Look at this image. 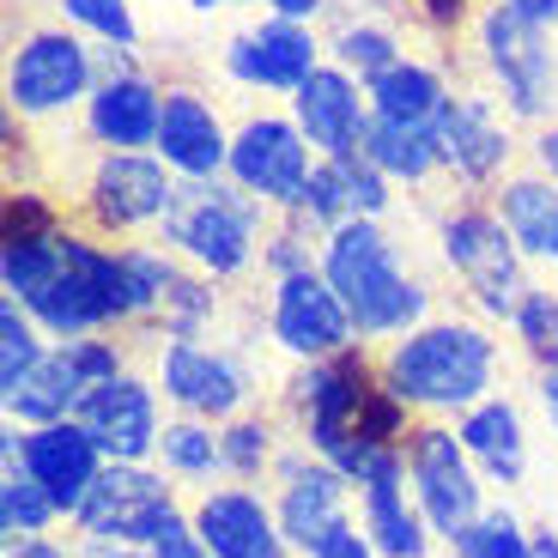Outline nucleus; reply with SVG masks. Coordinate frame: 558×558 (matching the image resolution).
Instances as JSON below:
<instances>
[{
    "instance_id": "f257e3e1",
    "label": "nucleus",
    "mask_w": 558,
    "mask_h": 558,
    "mask_svg": "<svg viewBox=\"0 0 558 558\" xmlns=\"http://www.w3.org/2000/svg\"><path fill=\"white\" fill-rule=\"evenodd\" d=\"M377 371L418 418H461L498 395L504 347L486 316H432L413 335L377 347Z\"/></svg>"
},
{
    "instance_id": "f03ea898",
    "label": "nucleus",
    "mask_w": 558,
    "mask_h": 558,
    "mask_svg": "<svg viewBox=\"0 0 558 558\" xmlns=\"http://www.w3.org/2000/svg\"><path fill=\"white\" fill-rule=\"evenodd\" d=\"M377 389H383L377 352L359 340V347L335 352V359L292 364L286 383H279V418H286V432L298 444L316 449L322 461H335L340 474L359 486L364 468L383 456L371 444V401H377Z\"/></svg>"
},
{
    "instance_id": "7ed1b4c3",
    "label": "nucleus",
    "mask_w": 558,
    "mask_h": 558,
    "mask_svg": "<svg viewBox=\"0 0 558 558\" xmlns=\"http://www.w3.org/2000/svg\"><path fill=\"white\" fill-rule=\"evenodd\" d=\"M322 274L352 310L364 347H389L413 335L418 322H432V286L401 262V243L383 231V219H347L322 238Z\"/></svg>"
},
{
    "instance_id": "20e7f679",
    "label": "nucleus",
    "mask_w": 558,
    "mask_h": 558,
    "mask_svg": "<svg viewBox=\"0 0 558 558\" xmlns=\"http://www.w3.org/2000/svg\"><path fill=\"white\" fill-rule=\"evenodd\" d=\"M279 207H267L262 195L238 189L231 177H177V201H170L165 225H158L153 238L165 250H177L189 267L213 274L219 286H238L262 267V243L274 231Z\"/></svg>"
},
{
    "instance_id": "39448f33",
    "label": "nucleus",
    "mask_w": 558,
    "mask_h": 558,
    "mask_svg": "<svg viewBox=\"0 0 558 558\" xmlns=\"http://www.w3.org/2000/svg\"><path fill=\"white\" fill-rule=\"evenodd\" d=\"M437 250L444 267L461 279V292L474 304V316L486 322H510L517 304L529 298V255L510 238L504 213L492 207V195H461L437 213Z\"/></svg>"
},
{
    "instance_id": "423d86ee",
    "label": "nucleus",
    "mask_w": 558,
    "mask_h": 558,
    "mask_svg": "<svg viewBox=\"0 0 558 558\" xmlns=\"http://www.w3.org/2000/svg\"><path fill=\"white\" fill-rule=\"evenodd\" d=\"M474 49L486 85L498 92V104L517 116L522 128H541L558 116V49L553 31L534 19L510 13L504 0H486L474 19Z\"/></svg>"
},
{
    "instance_id": "0eeeda50",
    "label": "nucleus",
    "mask_w": 558,
    "mask_h": 558,
    "mask_svg": "<svg viewBox=\"0 0 558 558\" xmlns=\"http://www.w3.org/2000/svg\"><path fill=\"white\" fill-rule=\"evenodd\" d=\"M98 92V49L73 25H31L7 56V110L19 122H49V116L85 110Z\"/></svg>"
},
{
    "instance_id": "6e6552de",
    "label": "nucleus",
    "mask_w": 558,
    "mask_h": 558,
    "mask_svg": "<svg viewBox=\"0 0 558 558\" xmlns=\"http://www.w3.org/2000/svg\"><path fill=\"white\" fill-rule=\"evenodd\" d=\"M146 371L158 377V389L177 413L213 418V425L250 413L262 401V377L231 340H158Z\"/></svg>"
},
{
    "instance_id": "1a4fd4ad",
    "label": "nucleus",
    "mask_w": 558,
    "mask_h": 558,
    "mask_svg": "<svg viewBox=\"0 0 558 558\" xmlns=\"http://www.w3.org/2000/svg\"><path fill=\"white\" fill-rule=\"evenodd\" d=\"M182 504V486L158 461H104L98 486L85 492L68 534L80 546H153L165 517Z\"/></svg>"
},
{
    "instance_id": "9d476101",
    "label": "nucleus",
    "mask_w": 558,
    "mask_h": 558,
    "mask_svg": "<svg viewBox=\"0 0 558 558\" xmlns=\"http://www.w3.org/2000/svg\"><path fill=\"white\" fill-rule=\"evenodd\" d=\"M407 480H413L418 510H425V522H432V534L444 546L468 522L486 517V474L461 449L449 418H418L413 425V437H407Z\"/></svg>"
},
{
    "instance_id": "9b49d317",
    "label": "nucleus",
    "mask_w": 558,
    "mask_h": 558,
    "mask_svg": "<svg viewBox=\"0 0 558 558\" xmlns=\"http://www.w3.org/2000/svg\"><path fill=\"white\" fill-rule=\"evenodd\" d=\"M170 201H177V170L158 153H98V165L85 177L80 213H85V231L128 243L158 231Z\"/></svg>"
},
{
    "instance_id": "f8f14e48",
    "label": "nucleus",
    "mask_w": 558,
    "mask_h": 558,
    "mask_svg": "<svg viewBox=\"0 0 558 558\" xmlns=\"http://www.w3.org/2000/svg\"><path fill=\"white\" fill-rule=\"evenodd\" d=\"M267 340L292 364H310V359H335V352L359 347V322L328 286V274L304 267V274L267 279Z\"/></svg>"
},
{
    "instance_id": "ddd939ff",
    "label": "nucleus",
    "mask_w": 558,
    "mask_h": 558,
    "mask_svg": "<svg viewBox=\"0 0 558 558\" xmlns=\"http://www.w3.org/2000/svg\"><path fill=\"white\" fill-rule=\"evenodd\" d=\"M517 116L498 104V92H456L437 122V146H444V177L468 195H492L510 165H517Z\"/></svg>"
},
{
    "instance_id": "4468645a",
    "label": "nucleus",
    "mask_w": 558,
    "mask_h": 558,
    "mask_svg": "<svg viewBox=\"0 0 558 558\" xmlns=\"http://www.w3.org/2000/svg\"><path fill=\"white\" fill-rule=\"evenodd\" d=\"M98 92L85 98V140L104 153H153L158 116H165V85L134 61V49L98 43Z\"/></svg>"
},
{
    "instance_id": "2eb2a0df",
    "label": "nucleus",
    "mask_w": 558,
    "mask_h": 558,
    "mask_svg": "<svg viewBox=\"0 0 558 558\" xmlns=\"http://www.w3.org/2000/svg\"><path fill=\"white\" fill-rule=\"evenodd\" d=\"M267 498H274V517L286 529V541H292V553L310 558L328 534L352 522V498L359 492H352V480L340 474L335 461H322L316 449H304L292 437L274 468V492Z\"/></svg>"
},
{
    "instance_id": "dca6fc26",
    "label": "nucleus",
    "mask_w": 558,
    "mask_h": 558,
    "mask_svg": "<svg viewBox=\"0 0 558 558\" xmlns=\"http://www.w3.org/2000/svg\"><path fill=\"white\" fill-rule=\"evenodd\" d=\"M310 170H316V146L304 140V128L292 122V116H250V122L231 128V170L225 177L238 182V189H250V195H262L267 207H292L298 189L310 182Z\"/></svg>"
},
{
    "instance_id": "f3484780",
    "label": "nucleus",
    "mask_w": 558,
    "mask_h": 558,
    "mask_svg": "<svg viewBox=\"0 0 558 558\" xmlns=\"http://www.w3.org/2000/svg\"><path fill=\"white\" fill-rule=\"evenodd\" d=\"M165 389L153 371H122V377L98 383L80 407V425L92 432V444L104 449V461H158V437H165Z\"/></svg>"
},
{
    "instance_id": "a211bd4d",
    "label": "nucleus",
    "mask_w": 558,
    "mask_h": 558,
    "mask_svg": "<svg viewBox=\"0 0 558 558\" xmlns=\"http://www.w3.org/2000/svg\"><path fill=\"white\" fill-rule=\"evenodd\" d=\"M189 510H195V529L213 558H298L262 486L219 480V486H201Z\"/></svg>"
},
{
    "instance_id": "6ab92c4d",
    "label": "nucleus",
    "mask_w": 558,
    "mask_h": 558,
    "mask_svg": "<svg viewBox=\"0 0 558 558\" xmlns=\"http://www.w3.org/2000/svg\"><path fill=\"white\" fill-rule=\"evenodd\" d=\"M328 56V37H316V25H298V19L267 13L262 25L238 31L225 43V73L250 92H286L292 98L298 85L322 68Z\"/></svg>"
},
{
    "instance_id": "aec40b11",
    "label": "nucleus",
    "mask_w": 558,
    "mask_h": 558,
    "mask_svg": "<svg viewBox=\"0 0 558 558\" xmlns=\"http://www.w3.org/2000/svg\"><path fill=\"white\" fill-rule=\"evenodd\" d=\"M359 529L371 534L383 558H432V522L413 498V480H407V449H383L371 468H364L359 486Z\"/></svg>"
},
{
    "instance_id": "412c9836",
    "label": "nucleus",
    "mask_w": 558,
    "mask_h": 558,
    "mask_svg": "<svg viewBox=\"0 0 558 558\" xmlns=\"http://www.w3.org/2000/svg\"><path fill=\"white\" fill-rule=\"evenodd\" d=\"M292 122L304 128L316 158H352V153H364L371 92H364V80H352L340 61H322V68L292 92Z\"/></svg>"
},
{
    "instance_id": "4be33fe9",
    "label": "nucleus",
    "mask_w": 558,
    "mask_h": 558,
    "mask_svg": "<svg viewBox=\"0 0 558 558\" xmlns=\"http://www.w3.org/2000/svg\"><path fill=\"white\" fill-rule=\"evenodd\" d=\"M158 158L177 177H225L231 170V128L213 110V98L201 85H165V116H158Z\"/></svg>"
},
{
    "instance_id": "5701e85b",
    "label": "nucleus",
    "mask_w": 558,
    "mask_h": 558,
    "mask_svg": "<svg viewBox=\"0 0 558 558\" xmlns=\"http://www.w3.org/2000/svg\"><path fill=\"white\" fill-rule=\"evenodd\" d=\"M7 468V461H0ZM19 468H31V474L49 486V498L61 504V517H80L85 492L98 486L104 474V449L92 444V432H85L80 418H56V425H25V437H19Z\"/></svg>"
},
{
    "instance_id": "b1692460",
    "label": "nucleus",
    "mask_w": 558,
    "mask_h": 558,
    "mask_svg": "<svg viewBox=\"0 0 558 558\" xmlns=\"http://www.w3.org/2000/svg\"><path fill=\"white\" fill-rule=\"evenodd\" d=\"M449 425H456L461 449L474 456V468L486 474V486H522V474H529V425H522V407L510 395H486Z\"/></svg>"
},
{
    "instance_id": "393cba45",
    "label": "nucleus",
    "mask_w": 558,
    "mask_h": 558,
    "mask_svg": "<svg viewBox=\"0 0 558 558\" xmlns=\"http://www.w3.org/2000/svg\"><path fill=\"white\" fill-rule=\"evenodd\" d=\"M85 395H92V383H85L80 359H73L68 340H56V347L43 352L37 371L19 383V395L0 401V413L19 418V425H56V418H80Z\"/></svg>"
},
{
    "instance_id": "a878e982",
    "label": "nucleus",
    "mask_w": 558,
    "mask_h": 558,
    "mask_svg": "<svg viewBox=\"0 0 558 558\" xmlns=\"http://www.w3.org/2000/svg\"><path fill=\"white\" fill-rule=\"evenodd\" d=\"M492 207L504 213L510 238L522 243L529 262L553 267V250H558V182H546L541 170H510V177L492 189Z\"/></svg>"
},
{
    "instance_id": "bb28decb",
    "label": "nucleus",
    "mask_w": 558,
    "mask_h": 558,
    "mask_svg": "<svg viewBox=\"0 0 558 558\" xmlns=\"http://www.w3.org/2000/svg\"><path fill=\"white\" fill-rule=\"evenodd\" d=\"M371 92V110L377 116H389V122H407V128H437L444 122V110H449V80L432 68V61H395L389 73H377V80L364 85Z\"/></svg>"
},
{
    "instance_id": "cd10ccee",
    "label": "nucleus",
    "mask_w": 558,
    "mask_h": 558,
    "mask_svg": "<svg viewBox=\"0 0 558 558\" xmlns=\"http://www.w3.org/2000/svg\"><path fill=\"white\" fill-rule=\"evenodd\" d=\"M364 158L389 182H407V189H425L432 177H444L437 128H407V122H389L377 110H371V128H364Z\"/></svg>"
},
{
    "instance_id": "c85d7f7f",
    "label": "nucleus",
    "mask_w": 558,
    "mask_h": 558,
    "mask_svg": "<svg viewBox=\"0 0 558 558\" xmlns=\"http://www.w3.org/2000/svg\"><path fill=\"white\" fill-rule=\"evenodd\" d=\"M219 444H225V480H238V486H274V468L286 456V444H292V432H286L279 413L250 407V413L219 425Z\"/></svg>"
},
{
    "instance_id": "c756f323",
    "label": "nucleus",
    "mask_w": 558,
    "mask_h": 558,
    "mask_svg": "<svg viewBox=\"0 0 558 558\" xmlns=\"http://www.w3.org/2000/svg\"><path fill=\"white\" fill-rule=\"evenodd\" d=\"M158 468H165L177 486H219L225 480V444L213 418H189L170 413L165 437H158Z\"/></svg>"
},
{
    "instance_id": "7c9ffc66",
    "label": "nucleus",
    "mask_w": 558,
    "mask_h": 558,
    "mask_svg": "<svg viewBox=\"0 0 558 558\" xmlns=\"http://www.w3.org/2000/svg\"><path fill=\"white\" fill-rule=\"evenodd\" d=\"M225 286L213 274H201V267L182 262L177 286H170L165 310H158V328L153 340H207L213 328H219V304H225Z\"/></svg>"
},
{
    "instance_id": "2f4dec72",
    "label": "nucleus",
    "mask_w": 558,
    "mask_h": 558,
    "mask_svg": "<svg viewBox=\"0 0 558 558\" xmlns=\"http://www.w3.org/2000/svg\"><path fill=\"white\" fill-rule=\"evenodd\" d=\"M61 517V504L49 498V486H43L31 468H19V461H7L0 468V541H31V534H49Z\"/></svg>"
},
{
    "instance_id": "473e14b6",
    "label": "nucleus",
    "mask_w": 558,
    "mask_h": 558,
    "mask_svg": "<svg viewBox=\"0 0 558 558\" xmlns=\"http://www.w3.org/2000/svg\"><path fill=\"white\" fill-rule=\"evenodd\" d=\"M328 61H340L352 80L371 85L377 73H389L395 61H407V49L389 25H377V19H340V25L328 31Z\"/></svg>"
},
{
    "instance_id": "72a5a7b5",
    "label": "nucleus",
    "mask_w": 558,
    "mask_h": 558,
    "mask_svg": "<svg viewBox=\"0 0 558 558\" xmlns=\"http://www.w3.org/2000/svg\"><path fill=\"white\" fill-rule=\"evenodd\" d=\"M49 347H56V340L37 328V316H31L19 298H0V401L19 395V383L37 371Z\"/></svg>"
},
{
    "instance_id": "f704fd0d",
    "label": "nucleus",
    "mask_w": 558,
    "mask_h": 558,
    "mask_svg": "<svg viewBox=\"0 0 558 558\" xmlns=\"http://www.w3.org/2000/svg\"><path fill=\"white\" fill-rule=\"evenodd\" d=\"M449 558H534V529L510 504H486V517L449 541Z\"/></svg>"
},
{
    "instance_id": "c9c22d12",
    "label": "nucleus",
    "mask_w": 558,
    "mask_h": 558,
    "mask_svg": "<svg viewBox=\"0 0 558 558\" xmlns=\"http://www.w3.org/2000/svg\"><path fill=\"white\" fill-rule=\"evenodd\" d=\"M510 328V340H517V352L534 364V371H558V292L553 286H529V298L517 304V316L504 322Z\"/></svg>"
},
{
    "instance_id": "e433bc0d",
    "label": "nucleus",
    "mask_w": 558,
    "mask_h": 558,
    "mask_svg": "<svg viewBox=\"0 0 558 558\" xmlns=\"http://www.w3.org/2000/svg\"><path fill=\"white\" fill-rule=\"evenodd\" d=\"M56 13L61 25H73L92 43H110V49H140V37H146L128 0H56Z\"/></svg>"
},
{
    "instance_id": "4c0bfd02",
    "label": "nucleus",
    "mask_w": 558,
    "mask_h": 558,
    "mask_svg": "<svg viewBox=\"0 0 558 558\" xmlns=\"http://www.w3.org/2000/svg\"><path fill=\"white\" fill-rule=\"evenodd\" d=\"M286 213H304L310 225H316L322 238L335 231V225L352 219V201H347V177H340L335 158H316V170H310V182L298 189V201Z\"/></svg>"
},
{
    "instance_id": "58836bf2",
    "label": "nucleus",
    "mask_w": 558,
    "mask_h": 558,
    "mask_svg": "<svg viewBox=\"0 0 558 558\" xmlns=\"http://www.w3.org/2000/svg\"><path fill=\"white\" fill-rule=\"evenodd\" d=\"M340 165V177H347V201H352V219H383L389 213V201H395V182L383 177L377 165L364 153H352V158H335Z\"/></svg>"
},
{
    "instance_id": "ea45409f",
    "label": "nucleus",
    "mask_w": 558,
    "mask_h": 558,
    "mask_svg": "<svg viewBox=\"0 0 558 558\" xmlns=\"http://www.w3.org/2000/svg\"><path fill=\"white\" fill-rule=\"evenodd\" d=\"M153 558H213L207 553V541H201V529H195V510L189 504H177L165 517V529L153 534V546H146Z\"/></svg>"
},
{
    "instance_id": "a19ab883",
    "label": "nucleus",
    "mask_w": 558,
    "mask_h": 558,
    "mask_svg": "<svg viewBox=\"0 0 558 558\" xmlns=\"http://www.w3.org/2000/svg\"><path fill=\"white\" fill-rule=\"evenodd\" d=\"M310 558H383V553L371 546V534L359 529V517H352L347 529H335V534H328V541H322Z\"/></svg>"
},
{
    "instance_id": "79ce46f5",
    "label": "nucleus",
    "mask_w": 558,
    "mask_h": 558,
    "mask_svg": "<svg viewBox=\"0 0 558 558\" xmlns=\"http://www.w3.org/2000/svg\"><path fill=\"white\" fill-rule=\"evenodd\" d=\"M529 170H541L546 182H558V116L553 122H541V128H529Z\"/></svg>"
},
{
    "instance_id": "37998d69",
    "label": "nucleus",
    "mask_w": 558,
    "mask_h": 558,
    "mask_svg": "<svg viewBox=\"0 0 558 558\" xmlns=\"http://www.w3.org/2000/svg\"><path fill=\"white\" fill-rule=\"evenodd\" d=\"M0 558H80V541H61V534H31V541H7Z\"/></svg>"
},
{
    "instance_id": "c03bdc74",
    "label": "nucleus",
    "mask_w": 558,
    "mask_h": 558,
    "mask_svg": "<svg viewBox=\"0 0 558 558\" xmlns=\"http://www.w3.org/2000/svg\"><path fill=\"white\" fill-rule=\"evenodd\" d=\"M413 13L425 19L432 31H461L468 13H474V0H413Z\"/></svg>"
},
{
    "instance_id": "a18cd8bd",
    "label": "nucleus",
    "mask_w": 558,
    "mask_h": 558,
    "mask_svg": "<svg viewBox=\"0 0 558 558\" xmlns=\"http://www.w3.org/2000/svg\"><path fill=\"white\" fill-rule=\"evenodd\" d=\"M262 7L279 19H298V25H316V19L328 13V0H262Z\"/></svg>"
},
{
    "instance_id": "49530a36",
    "label": "nucleus",
    "mask_w": 558,
    "mask_h": 558,
    "mask_svg": "<svg viewBox=\"0 0 558 558\" xmlns=\"http://www.w3.org/2000/svg\"><path fill=\"white\" fill-rule=\"evenodd\" d=\"M504 7L522 13V19H534V25H546V31L558 25V0H504Z\"/></svg>"
},
{
    "instance_id": "de8ad7c7",
    "label": "nucleus",
    "mask_w": 558,
    "mask_h": 558,
    "mask_svg": "<svg viewBox=\"0 0 558 558\" xmlns=\"http://www.w3.org/2000/svg\"><path fill=\"white\" fill-rule=\"evenodd\" d=\"M534 389H541V407H546V418H553V432H558V371H546Z\"/></svg>"
},
{
    "instance_id": "09e8293b",
    "label": "nucleus",
    "mask_w": 558,
    "mask_h": 558,
    "mask_svg": "<svg viewBox=\"0 0 558 558\" xmlns=\"http://www.w3.org/2000/svg\"><path fill=\"white\" fill-rule=\"evenodd\" d=\"M80 558H153L146 546H80Z\"/></svg>"
},
{
    "instance_id": "8fccbe9b",
    "label": "nucleus",
    "mask_w": 558,
    "mask_h": 558,
    "mask_svg": "<svg viewBox=\"0 0 558 558\" xmlns=\"http://www.w3.org/2000/svg\"><path fill=\"white\" fill-rule=\"evenodd\" d=\"M534 558H558V529H534Z\"/></svg>"
},
{
    "instance_id": "3c124183",
    "label": "nucleus",
    "mask_w": 558,
    "mask_h": 558,
    "mask_svg": "<svg viewBox=\"0 0 558 558\" xmlns=\"http://www.w3.org/2000/svg\"><path fill=\"white\" fill-rule=\"evenodd\" d=\"M195 13H219V7H238V0H189Z\"/></svg>"
},
{
    "instance_id": "603ef678",
    "label": "nucleus",
    "mask_w": 558,
    "mask_h": 558,
    "mask_svg": "<svg viewBox=\"0 0 558 558\" xmlns=\"http://www.w3.org/2000/svg\"><path fill=\"white\" fill-rule=\"evenodd\" d=\"M553 274H558V250H553Z\"/></svg>"
}]
</instances>
